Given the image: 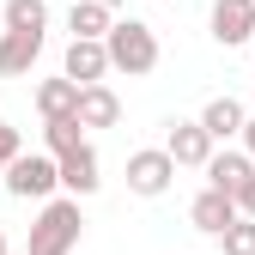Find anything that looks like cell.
Listing matches in <instances>:
<instances>
[{
  "mask_svg": "<svg viewBox=\"0 0 255 255\" xmlns=\"http://www.w3.org/2000/svg\"><path fill=\"white\" fill-rule=\"evenodd\" d=\"M79 231H85L79 195H67V201H43L37 225H30V237H24V255H73V249H79Z\"/></svg>",
  "mask_w": 255,
  "mask_h": 255,
  "instance_id": "1",
  "label": "cell"
},
{
  "mask_svg": "<svg viewBox=\"0 0 255 255\" xmlns=\"http://www.w3.org/2000/svg\"><path fill=\"white\" fill-rule=\"evenodd\" d=\"M104 43H110L116 73H128V79H146V73L158 67V30H152V24H140V18H116Z\"/></svg>",
  "mask_w": 255,
  "mask_h": 255,
  "instance_id": "2",
  "label": "cell"
},
{
  "mask_svg": "<svg viewBox=\"0 0 255 255\" xmlns=\"http://www.w3.org/2000/svg\"><path fill=\"white\" fill-rule=\"evenodd\" d=\"M61 188V158L55 152H18L6 164V195L12 201H49Z\"/></svg>",
  "mask_w": 255,
  "mask_h": 255,
  "instance_id": "3",
  "label": "cell"
},
{
  "mask_svg": "<svg viewBox=\"0 0 255 255\" xmlns=\"http://www.w3.org/2000/svg\"><path fill=\"white\" fill-rule=\"evenodd\" d=\"M176 158H170V146H146V152H128V188H134L140 201H158L164 188L176 182Z\"/></svg>",
  "mask_w": 255,
  "mask_h": 255,
  "instance_id": "4",
  "label": "cell"
},
{
  "mask_svg": "<svg viewBox=\"0 0 255 255\" xmlns=\"http://www.w3.org/2000/svg\"><path fill=\"white\" fill-rule=\"evenodd\" d=\"M188 219H195V231L225 237L237 219H243V207H237V195H231V188H213V182H207L201 195H195V207H188Z\"/></svg>",
  "mask_w": 255,
  "mask_h": 255,
  "instance_id": "5",
  "label": "cell"
},
{
  "mask_svg": "<svg viewBox=\"0 0 255 255\" xmlns=\"http://www.w3.org/2000/svg\"><path fill=\"white\" fill-rule=\"evenodd\" d=\"M61 73L79 79V85H98L104 73H116L110 43H104V37H73V43H67V61H61Z\"/></svg>",
  "mask_w": 255,
  "mask_h": 255,
  "instance_id": "6",
  "label": "cell"
},
{
  "mask_svg": "<svg viewBox=\"0 0 255 255\" xmlns=\"http://www.w3.org/2000/svg\"><path fill=\"white\" fill-rule=\"evenodd\" d=\"M213 37L225 49L255 43V0H213Z\"/></svg>",
  "mask_w": 255,
  "mask_h": 255,
  "instance_id": "7",
  "label": "cell"
},
{
  "mask_svg": "<svg viewBox=\"0 0 255 255\" xmlns=\"http://www.w3.org/2000/svg\"><path fill=\"white\" fill-rule=\"evenodd\" d=\"M170 158L188 170H207V158H213V134H207V122H170V134H164Z\"/></svg>",
  "mask_w": 255,
  "mask_h": 255,
  "instance_id": "8",
  "label": "cell"
},
{
  "mask_svg": "<svg viewBox=\"0 0 255 255\" xmlns=\"http://www.w3.org/2000/svg\"><path fill=\"white\" fill-rule=\"evenodd\" d=\"M43 37L49 30H0V73H30L37 67V55H43Z\"/></svg>",
  "mask_w": 255,
  "mask_h": 255,
  "instance_id": "9",
  "label": "cell"
},
{
  "mask_svg": "<svg viewBox=\"0 0 255 255\" xmlns=\"http://www.w3.org/2000/svg\"><path fill=\"white\" fill-rule=\"evenodd\" d=\"M98 182H104V176H98V152H91L85 140H79L73 152H61V188H67V195L85 201V195H98Z\"/></svg>",
  "mask_w": 255,
  "mask_h": 255,
  "instance_id": "10",
  "label": "cell"
},
{
  "mask_svg": "<svg viewBox=\"0 0 255 255\" xmlns=\"http://www.w3.org/2000/svg\"><path fill=\"white\" fill-rule=\"evenodd\" d=\"M79 122H85V128H116V122H122V98H116L104 79L79 91Z\"/></svg>",
  "mask_w": 255,
  "mask_h": 255,
  "instance_id": "11",
  "label": "cell"
},
{
  "mask_svg": "<svg viewBox=\"0 0 255 255\" xmlns=\"http://www.w3.org/2000/svg\"><path fill=\"white\" fill-rule=\"evenodd\" d=\"M79 79H67V73H61V79H43L37 85V110H43V122L49 116H79Z\"/></svg>",
  "mask_w": 255,
  "mask_h": 255,
  "instance_id": "12",
  "label": "cell"
},
{
  "mask_svg": "<svg viewBox=\"0 0 255 255\" xmlns=\"http://www.w3.org/2000/svg\"><path fill=\"white\" fill-rule=\"evenodd\" d=\"M116 12L104 6V0H67V30L73 37H110Z\"/></svg>",
  "mask_w": 255,
  "mask_h": 255,
  "instance_id": "13",
  "label": "cell"
},
{
  "mask_svg": "<svg viewBox=\"0 0 255 255\" xmlns=\"http://www.w3.org/2000/svg\"><path fill=\"white\" fill-rule=\"evenodd\" d=\"M249 170H255V158H249V152H213V158H207V182H213V188H231V195L243 188Z\"/></svg>",
  "mask_w": 255,
  "mask_h": 255,
  "instance_id": "14",
  "label": "cell"
},
{
  "mask_svg": "<svg viewBox=\"0 0 255 255\" xmlns=\"http://www.w3.org/2000/svg\"><path fill=\"white\" fill-rule=\"evenodd\" d=\"M201 122H207V134H213V140H231V134H243V122H249V116H243L237 98H213V104L201 110Z\"/></svg>",
  "mask_w": 255,
  "mask_h": 255,
  "instance_id": "15",
  "label": "cell"
},
{
  "mask_svg": "<svg viewBox=\"0 0 255 255\" xmlns=\"http://www.w3.org/2000/svg\"><path fill=\"white\" fill-rule=\"evenodd\" d=\"M79 140H85V122H79V116H49V122H43V146H49L55 158L73 152Z\"/></svg>",
  "mask_w": 255,
  "mask_h": 255,
  "instance_id": "16",
  "label": "cell"
},
{
  "mask_svg": "<svg viewBox=\"0 0 255 255\" xmlns=\"http://www.w3.org/2000/svg\"><path fill=\"white\" fill-rule=\"evenodd\" d=\"M6 30H49V0H6Z\"/></svg>",
  "mask_w": 255,
  "mask_h": 255,
  "instance_id": "17",
  "label": "cell"
},
{
  "mask_svg": "<svg viewBox=\"0 0 255 255\" xmlns=\"http://www.w3.org/2000/svg\"><path fill=\"white\" fill-rule=\"evenodd\" d=\"M219 243H225V255H255V219L243 213V219H237V225L219 237Z\"/></svg>",
  "mask_w": 255,
  "mask_h": 255,
  "instance_id": "18",
  "label": "cell"
},
{
  "mask_svg": "<svg viewBox=\"0 0 255 255\" xmlns=\"http://www.w3.org/2000/svg\"><path fill=\"white\" fill-rule=\"evenodd\" d=\"M18 152H24V146H18V128H12V122H0V176H6V164H12Z\"/></svg>",
  "mask_w": 255,
  "mask_h": 255,
  "instance_id": "19",
  "label": "cell"
},
{
  "mask_svg": "<svg viewBox=\"0 0 255 255\" xmlns=\"http://www.w3.org/2000/svg\"><path fill=\"white\" fill-rule=\"evenodd\" d=\"M237 207L255 219V170H249V176H243V188H237Z\"/></svg>",
  "mask_w": 255,
  "mask_h": 255,
  "instance_id": "20",
  "label": "cell"
},
{
  "mask_svg": "<svg viewBox=\"0 0 255 255\" xmlns=\"http://www.w3.org/2000/svg\"><path fill=\"white\" fill-rule=\"evenodd\" d=\"M243 146H249V158H255V116L243 122Z\"/></svg>",
  "mask_w": 255,
  "mask_h": 255,
  "instance_id": "21",
  "label": "cell"
},
{
  "mask_svg": "<svg viewBox=\"0 0 255 255\" xmlns=\"http://www.w3.org/2000/svg\"><path fill=\"white\" fill-rule=\"evenodd\" d=\"M104 6H110V12H122V6H128V0H104Z\"/></svg>",
  "mask_w": 255,
  "mask_h": 255,
  "instance_id": "22",
  "label": "cell"
},
{
  "mask_svg": "<svg viewBox=\"0 0 255 255\" xmlns=\"http://www.w3.org/2000/svg\"><path fill=\"white\" fill-rule=\"evenodd\" d=\"M0 255H6V237H0Z\"/></svg>",
  "mask_w": 255,
  "mask_h": 255,
  "instance_id": "23",
  "label": "cell"
}]
</instances>
